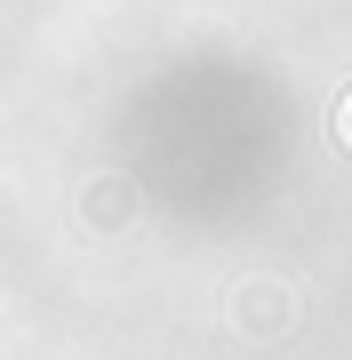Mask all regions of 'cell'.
Returning a JSON list of instances; mask_svg holds the SVG:
<instances>
[{"label": "cell", "mask_w": 352, "mask_h": 360, "mask_svg": "<svg viewBox=\"0 0 352 360\" xmlns=\"http://www.w3.org/2000/svg\"><path fill=\"white\" fill-rule=\"evenodd\" d=\"M344 136H352V104H344Z\"/></svg>", "instance_id": "1"}]
</instances>
